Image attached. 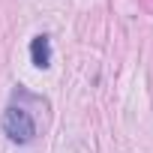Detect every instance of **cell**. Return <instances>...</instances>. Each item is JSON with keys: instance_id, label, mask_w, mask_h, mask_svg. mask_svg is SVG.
I'll return each mask as SVG.
<instances>
[{"instance_id": "cell-1", "label": "cell", "mask_w": 153, "mask_h": 153, "mask_svg": "<svg viewBox=\"0 0 153 153\" xmlns=\"http://www.w3.org/2000/svg\"><path fill=\"white\" fill-rule=\"evenodd\" d=\"M3 132H6V138L9 141H15V144H27L33 135H36V123H33V117L24 111V108H6L3 111Z\"/></svg>"}, {"instance_id": "cell-2", "label": "cell", "mask_w": 153, "mask_h": 153, "mask_svg": "<svg viewBox=\"0 0 153 153\" xmlns=\"http://www.w3.org/2000/svg\"><path fill=\"white\" fill-rule=\"evenodd\" d=\"M30 60L39 69H45L51 63V39L48 36H33V42H30Z\"/></svg>"}]
</instances>
